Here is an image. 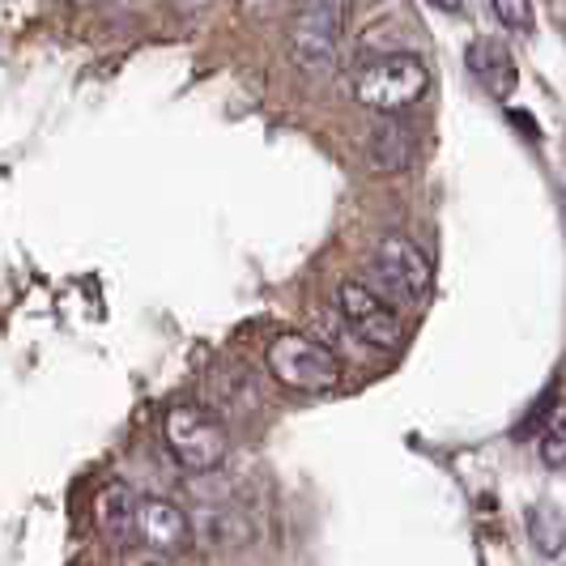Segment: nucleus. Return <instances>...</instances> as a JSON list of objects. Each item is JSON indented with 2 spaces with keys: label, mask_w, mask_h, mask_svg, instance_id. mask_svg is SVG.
<instances>
[{
  "label": "nucleus",
  "mask_w": 566,
  "mask_h": 566,
  "mask_svg": "<svg viewBox=\"0 0 566 566\" xmlns=\"http://www.w3.org/2000/svg\"><path fill=\"white\" fill-rule=\"evenodd\" d=\"M541 460L545 469H566V409L541 426Z\"/></svg>",
  "instance_id": "obj_13"
},
{
  "label": "nucleus",
  "mask_w": 566,
  "mask_h": 566,
  "mask_svg": "<svg viewBox=\"0 0 566 566\" xmlns=\"http://www.w3.org/2000/svg\"><path fill=\"white\" fill-rule=\"evenodd\" d=\"M367 163L379 170V175H397V170H405L409 163H413V133H409V128H400L397 119L388 115V119L370 133Z\"/></svg>",
  "instance_id": "obj_10"
},
{
  "label": "nucleus",
  "mask_w": 566,
  "mask_h": 566,
  "mask_svg": "<svg viewBox=\"0 0 566 566\" xmlns=\"http://www.w3.org/2000/svg\"><path fill=\"white\" fill-rule=\"evenodd\" d=\"M528 533H533V541H537V549L541 554H563L566 549V520H563V511H554V507H533L528 511Z\"/></svg>",
  "instance_id": "obj_12"
},
{
  "label": "nucleus",
  "mask_w": 566,
  "mask_h": 566,
  "mask_svg": "<svg viewBox=\"0 0 566 566\" xmlns=\"http://www.w3.org/2000/svg\"><path fill=\"white\" fill-rule=\"evenodd\" d=\"M133 537L145 541V545L158 549V554H179V549L192 541V520L184 515V507H175V503H167V499L142 494Z\"/></svg>",
  "instance_id": "obj_7"
},
{
  "label": "nucleus",
  "mask_w": 566,
  "mask_h": 566,
  "mask_svg": "<svg viewBox=\"0 0 566 566\" xmlns=\"http://www.w3.org/2000/svg\"><path fill=\"white\" fill-rule=\"evenodd\" d=\"M197 528H200V537L209 541V545H222V549H230V545H243V541L252 537V524H248L239 511H230V507H205L197 515Z\"/></svg>",
  "instance_id": "obj_11"
},
{
  "label": "nucleus",
  "mask_w": 566,
  "mask_h": 566,
  "mask_svg": "<svg viewBox=\"0 0 566 566\" xmlns=\"http://www.w3.org/2000/svg\"><path fill=\"white\" fill-rule=\"evenodd\" d=\"M184 9H200V4H209V0H179Z\"/></svg>",
  "instance_id": "obj_16"
},
{
  "label": "nucleus",
  "mask_w": 566,
  "mask_h": 566,
  "mask_svg": "<svg viewBox=\"0 0 566 566\" xmlns=\"http://www.w3.org/2000/svg\"><path fill=\"white\" fill-rule=\"evenodd\" d=\"M163 439L188 473H213L230 455L227 426L200 405H170L163 418Z\"/></svg>",
  "instance_id": "obj_3"
},
{
  "label": "nucleus",
  "mask_w": 566,
  "mask_h": 566,
  "mask_svg": "<svg viewBox=\"0 0 566 566\" xmlns=\"http://www.w3.org/2000/svg\"><path fill=\"white\" fill-rule=\"evenodd\" d=\"M370 282L397 307H422L430 298V285H434V269L413 239L388 234V239H379V248L370 255Z\"/></svg>",
  "instance_id": "obj_4"
},
{
  "label": "nucleus",
  "mask_w": 566,
  "mask_h": 566,
  "mask_svg": "<svg viewBox=\"0 0 566 566\" xmlns=\"http://www.w3.org/2000/svg\"><path fill=\"white\" fill-rule=\"evenodd\" d=\"M337 312L340 319L367 340L370 349H397L400 337H405V319H400V307L388 303L375 285L367 282H345L337 290Z\"/></svg>",
  "instance_id": "obj_6"
},
{
  "label": "nucleus",
  "mask_w": 566,
  "mask_h": 566,
  "mask_svg": "<svg viewBox=\"0 0 566 566\" xmlns=\"http://www.w3.org/2000/svg\"><path fill=\"white\" fill-rule=\"evenodd\" d=\"M349 4L354 0H298L294 18H290V60L312 73L328 77L340 69L345 56V22H349Z\"/></svg>",
  "instance_id": "obj_1"
},
{
  "label": "nucleus",
  "mask_w": 566,
  "mask_h": 566,
  "mask_svg": "<svg viewBox=\"0 0 566 566\" xmlns=\"http://www.w3.org/2000/svg\"><path fill=\"white\" fill-rule=\"evenodd\" d=\"M426 90H430V69L413 52H379L354 69L358 103L379 115H397L413 107Z\"/></svg>",
  "instance_id": "obj_2"
},
{
  "label": "nucleus",
  "mask_w": 566,
  "mask_h": 566,
  "mask_svg": "<svg viewBox=\"0 0 566 566\" xmlns=\"http://www.w3.org/2000/svg\"><path fill=\"white\" fill-rule=\"evenodd\" d=\"M494 18L511 30V34H533L537 18H533V0H490Z\"/></svg>",
  "instance_id": "obj_14"
},
{
  "label": "nucleus",
  "mask_w": 566,
  "mask_h": 566,
  "mask_svg": "<svg viewBox=\"0 0 566 566\" xmlns=\"http://www.w3.org/2000/svg\"><path fill=\"white\" fill-rule=\"evenodd\" d=\"M469 73L478 77L490 98H499V103H507L511 94H515V85H520V69H515V56H511V48L503 39H494V34H482V39H473L469 43Z\"/></svg>",
  "instance_id": "obj_8"
},
{
  "label": "nucleus",
  "mask_w": 566,
  "mask_h": 566,
  "mask_svg": "<svg viewBox=\"0 0 566 566\" xmlns=\"http://www.w3.org/2000/svg\"><path fill=\"white\" fill-rule=\"evenodd\" d=\"M137 503H142V494H137L128 482H107L103 490H98V499H94V520H98V528L115 541L133 537Z\"/></svg>",
  "instance_id": "obj_9"
},
{
  "label": "nucleus",
  "mask_w": 566,
  "mask_h": 566,
  "mask_svg": "<svg viewBox=\"0 0 566 566\" xmlns=\"http://www.w3.org/2000/svg\"><path fill=\"white\" fill-rule=\"evenodd\" d=\"M264 363L294 392H333L340 384L337 349H328L324 340L307 337V333H282V337H273L269 349H264Z\"/></svg>",
  "instance_id": "obj_5"
},
{
  "label": "nucleus",
  "mask_w": 566,
  "mask_h": 566,
  "mask_svg": "<svg viewBox=\"0 0 566 566\" xmlns=\"http://www.w3.org/2000/svg\"><path fill=\"white\" fill-rule=\"evenodd\" d=\"M430 4H443L448 13H460V0H430Z\"/></svg>",
  "instance_id": "obj_15"
}]
</instances>
